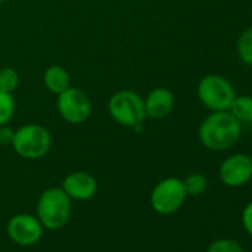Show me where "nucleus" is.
Segmentation results:
<instances>
[{"label":"nucleus","mask_w":252,"mask_h":252,"mask_svg":"<svg viewBox=\"0 0 252 252\" xmlns=\"http://www.w3.org/2000/svg\"><path fill=\"white\" fill-rule=\"evenodd\" d=\"M11 146L18 156L36 160L48 155L52 146V137L51 132L42 125H24L14 132Z\"/></svg>","instance_id":"obj_4"},{"label":"nucleus","mask_w":252,"mask_h":252,"mask_svg":"<svg viewBox=\"0 0 252 252\" xmlns=\"http://www.w3.org/2000/svg\"><path fill=\"white\" fill-rule=\"evenodd\" d=\"M14 129L8 128L6 125L0 126V144L2 146H8V144H12V140H14Z\"/></svg>","instance_id":"obj_20"},{"label":"nucleus","mask_w":252,"mask_h":252,"mask_svg":"<svg viewBox=\"0 0 252 252\" xmlns=\"http://www.w3.org/2000/svg\"><path fill=\"white\" fill-rule=\"evenodd\" d=\"M174 104H175L174 94L166 88L153 89L144 99L147 117H152L155 120H160L166 117L172 111Z\"/></svg>","instance_id":"obj_11"},{"label":"nucleus","mask_w":252,"mask_h":252,"mask_svg":"<svg viewBox=\"0 0 252 252\" xmlns=\"http://www.w3.org/2000/svg\"><path fill=\"white\" fill-rule=\"evenodd\" d=\"M186 197L187 191L183 180L169 177L156 184L150 196V203L158 214L171 215L183 206Z\"/></svg>","instance_id":"obj_6"},{"label":"nucleus","mask_w":252,"mask_h":252,"mask_svg":"<svg viewBox=\"0 0 252 252\" xmlns=\"http://www.w3.org/2000/svg\"><path fill=\"white\" fill-rule=\"evenodd\" d=\"M242 131V123L230 111H212L199 126L200 143L214 152L233 147Z\"/></svg>","instance_id":"obj_1"},{"label":"nucleus","mask_w":252,"mask_h":252,"mask_svg":"<svg viewBox=\"0 0 252 252\" xmlns=\"http://www.w3.org/2000/svg\"><path fill=\"white\" fill-rule=\"evenodd\" d=\"M61 189L73 200H89L95 196L98 184H96V180L91 174L77 171V172L68 174L64 178Z\"/></svg>","instance_id":"obj_10"},{"label":"nucleus","mask_w":252,"mask_h":252,"mask_svg":"<svg viewBox=\"0 0 252 252\" xmlns=\"http://www.w3.org/2000/svg\"><path fill=\"white\" fill-rule=\"evenodd\" d=\"M8 236L21 246H32L37 243L43 233V225L37 217L30 214H20L9 220Z\"/></svg>","instance_id":"obj_8"},{"label":"nucleus","mask_w":252,"mask_h":252,"mask_svg":"<svg viewBox=\"0 0 252 252\" xmlns=\"http://www.w3.org/2000/svg\"><path fill=\"white\" fill-rule=\"evenodd\" d=\"M237 55L245 64L252 67V26L240 34L237 40Z\"/></svg>","instance_id":"obj_14"},{"label":"nucleus","mask_w":252,"mask_h":252,"mask_svg":"<svg viewBox=\"0 0 252 252\" xmlns=\"http://www.w3.org/2000/svg\"><path fill=\"white\" fill-rule=\"evenodd\" d=\"M206 252H245L243 248L231 239H218L212 242Z\"/></svg>","instance_id":"obj_18"},{"label":"nucleus","mask_w":252,"mask_h":252,"mask_svg":"<svg viewBox=\"0 0 252 252\" xmlns=\"http://www.w3.org/2000/svg\"><path fill=\"white\" fill-rule=\"evenodd\" d=\"M20 85V76L17 70L11 67H5L0 70V91L12 94Z\"/></svg>","instance_id":"obj_17"},{"label":"nucleus","mask_w":252,"mask_h":252,"mask_svg":"<svg viewBox=\"0 0 252 252\" xmlns=\"http://www.w3.org/2000/svg\"><path fill=\"white\" fill-rule=\"evenodd\" d=\"M15 113V99L12 94L0 91V126L8 125Z\"/></svg>","instance_id":"obj_15"},{"label":"nucleus","mask_w":252,"mask_h":252,"mask_svg":"<svg viewBox=\"0 0 252 252\" xmlns=\"http://www.w3.org/2000/svg\"><path fill=\"white\" fill-rule=\"evenodd\" d=\"M252 178V159L248 155L236 153L228 156L220 166V180L227 187H242Z\"/></svg>","instance_id":"obj_9"},{"label":"nucleus","mask_w":252,"mask_h":252,"mask_svg":"<svg viewBox=\"0 0 252 252\" xmlns=\"http://www.w3.org/2000/svg\"><path fill=\"white\" fill-rule=\"evenodd\" d=\"M240 123H252V96L236 95L228 110Z\"/></svg>","instance_id":"obj_13"},{"label":"nucleus","mask_w":252,"mask_h":252,"mask_svg":"<svg viewBox=\"0 0 252 252\" xmlns=\"http://www.w3.org/2000/svg\"><path fill=\"white\" fill-rule=\"evenodd\" d=\"M57 108L60 116L71 125H79L88 120L91 116V101L88 95L77 88H68L61 92L57 99Z\"/></svg>","instance_id":"obj_7"},{"label":"nucleus","mask_w":252,"mask_h":252,"mask_svg":"<svg viewBox=\"0 0 252 252\" xmlns=\"http://www.w3.org/2000/svg\"><path fill=\"white\" fill-rule=\"evenodd\" d=\"M199 101L211 111H228L236 92L233 85L222 76L208 74L197 85Z\"/></svg>","instance_id":"obj_5"},{"label":"nucleus","mask_w":252,"mask_h":252,"mask_svg":"<svg viewBox=\"0 0 252 252\" xmlns=\"http://www.w3.org/2000/svg\"><path fill=\"white\" fill-rule=\"evenodd\" d=\"M184 187L187 191V196H199L208 189V180L202 174H191L184 181Z\"/></svg>","instance_id":"obj_16"},{"label":"nucleus","mask_w":252,"mask_h":252,"mask_svg":"<svg viewBox=\"0 0 252 252\" xmlns=\"http://www.w3.org/2000/svg\"><path fill=\"white\" fill-rule=\"evenodd\" d=\"M43 83L48 91H51L55 95H60L61 92L67 91L71 86V77L64 67L51 65L45 70Z\"/></svg>","instance_id":"obj_12"},{"label":"nucleus","mask_w":252,"mask_h":252,"mask_svg":"<svg viewBox=\"0 0 252 252\" xmlns=\"http://www.w3.org/2000/svg\"><path fill=\"white\" fill-rule=\"evenodd\" d=\"M242 224L246 230V233L252 237V200L245 206L242 212Z\"/></svg>","instance_id":"obj_19"},{"label":"nucleus","mask_w":252,"mask_h":252,"mask_svg":"<svg viewBox=\"0 0 252 252\" xmlns=\"http://www.w3.org/2000/svg\"><path fill=\"white\" fill-rule=\"evenodd\" d=\"M108 113L111 119L135 131L143 128V123L147 117L144 99L134 91H119L113 94L108 99Z\"/></svg>","instance_id":"obj_2"},{"label":"nucleus","mask_w":252,"mask_h":252,"mask_svg":"<svg viewBox=\"0 0 252 252\" xmlns=\"http://www.w3.org/2000/svg\"><path fill=\"white\" fill-rule=\"evenodd\" d=\"M71 215V199L61 187L45 190L37 202V218L49 230L61 228Z\"/></svg>","instance_id":"obj_3"},{"label":"nucleus","mask_w":252,"mask_h":252,"mask_svg":"<svg viewBox=\"0 0 252 252\" xmlns=\"http://www.w3.org/2000/svg\"><path fill=\"white\" fill-rule=\"evenodd\" d=\"M3 2H5V0H0V5H2V3H3Z\"/></svg>","instance_id":"obj_21"}]
</instances>
